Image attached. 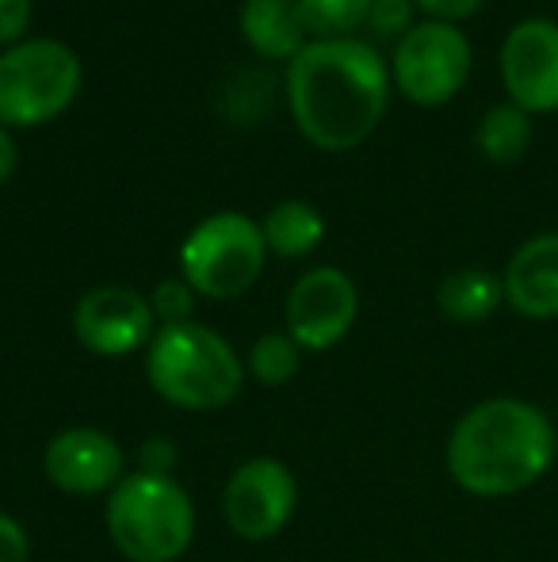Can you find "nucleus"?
I'll return each instance as SVG.
<instances>
[{"label":"nucleus","mask_w":558,"mask_h":562,"mask_svg":"<svg viewBox=\"0 0 558 562\" xmlns=\"http://www.w3.org/2000/svg\"><path fill=\"white\" fill-rule=\"evenodd\" d=\"M287 100L306 142L329 154L356 149L387 112V61L360 38L306 43L287 66Z\"/></svg>","instance_id":"1"},{"label":"nucleus","mask_w":558,"mask_h":562,"mask_svg":"<svg viewBox=\"0 0 558 562\" xmlns=\"http://www.w3.org/2000/svg\"><path fill=\"white\" fill-rule=\"evenodd\" d=\"M551 417L524 398H490L470 406L447 440V471L475 497H509L528 490L555 463Z\"/></svg>","instance_id":"2"},{"label":"nucleus","mask_w":558,"mask_h":562,"mask_svg":"<svg viewBox=\"0 0 558 562\" xmlns=\"http://www.w3.org/2000/svg\"><path fill=\"white\" fill-rule=\"evenodd\" d=\"M149 386L169 406L187 414L230 406L241 394V360L223 334L207 326H164L149 340L146 356Z\"/></svg>","instance_id":"3"},{"label":"nucleus","mask_w":558,"mask_h":562,"mask_svg":"<svg viewBox=\"0 0 558 562\" xmlns=\"http://www.w3.org/2000/svg\"><path fill=\"white\" fill-rule=\"evenodd\" d=\"M107 536L130 562H172L195 536V505L169 474H127L107 494Z\"/></svg>","instance_id":"4"},{"label":"nucleus","mask_w":558,"mask_h":562,"mask_svg":"<svg viewBox=\"0 0 558 562\" xmlns=\"http://www.w3.org/2000/svg\"><path fill=\"white\" fill-rule=\"evenodd\" d=\"M81 89V58L58 38H27L0 54V126H43Z\"/></svg>","instance_id":"5"},{"label":"nucleus","mask_w":558,"mask_h":562,"mask_svg":"<svg viewBox=\"0 0 558 562\" xmlns=\"http://www.w3.org/2000/svg\"><path fill=\"white\" fill-rule=\"evenodd\" d=\"M269 245L253 218L238 211L203 218L180 249V268L195 295L207 299H238L261 280Z\"/></svg>","instance_id":"6"},{"label":"nucleus","mask_w":558,"mask_h":562,"mask_svg":"<svg viewBox=\"0 0 558 562\" xmlns=\"http://www.w3.org/2000/svg\"><path fill=\"white\" fill-rule=\"evenodd\" d=\"M470 43L455 23H413L395 50V85L421 108L447 104L467 85Z\"/></svg>","instance_id":"7"},{"label":"nucleus","mask_w":558,"mask_h":562,"mask_svg":"<svg viewBox=\"0 0 558 562\" xmlns=\"http://www.w3.org/2000/svg\"><path fill=\"white\" fill-rule=\"evenodd\" d=\"M298 505V482L280 459H249L230 474L223 494L226 525L241 536V540H272L291 525Z\"/></svg>","instance_id":"8"},{"label":"nucleus","mask_w":558,"mask_h":562,"mask_svg":"<svg viewBox=\"0 0 558 562\" xmlns=\"http://www.w3.org/2000/svg\"><path fill=\"white\" fill-rule=\"evenodd\" d=\"M360 311V291L341 268H314L287 295V334L306 352H326L349 337Z\"/></svg>","instance_id":"9"},{"label":"nucleus","mask_w":558,"mask_h":562,"mask_svg":"<svg viewBox=\"0 0 558 562\" xmlns=\"http://www.w3.org/2000/svg\"><path fill=\"white\" fill-rule=\"evenodd\" d=\"M501 81L521 112H558V23L521 20L501 43Z\"/></svg>","instance_id":"10"},{"label":"nucleus","mask_w":558,"mask_h":562,"mask_svg":"<svg viewBox=\"0 0 558 562\" xmlns=\"http://www.w3.org/2000/svg\"><path fill=\"white\" fill-rule=\"evenodd\" d=\"M73 334L96 356H130L153 340V306L138 291L104 283L81 295L73 311Z\"/></svg>","instance_id":"11"},{"label":"nucleus","mask_w":558,"mask_h":562,"mask_svg":"<svg viewBox=\"0 0 558 562\" xmlns=\"http://www.w3.org/2000/svg\"><path fill=\"white\" fill-rule=\"evenodd\" d=\"M43 471L50 486L73 497L112 494L127 479L123 474V448L104 429H89V425L58 432L43 451Z\"/></svg>","instance_id":"12"},{"label":"nucleus","mask_w":558,"mask_h":562,"mask_svg":"<svg viewBox=\"0 0 558 562\" xmlns=\"http://www.w3.org/2000/svg\"><path fill=\"white\" fill-rule=\"evenodd\" d=\"M505 299L524 318H558V234H536L509 257Z\"/></svg>","instance_id":"13"},{"label":"nucleus","mask_w":558,"mask_h":562,"mask_svg":"<svg viewBox=\"0 0 558 562\" xmlns=\"http://www.w3.org/2000/svg\"><path fill=\"white\" fill-rule=\"evenodd\" d=\"M238 20L246 43L264 58H295L306 46L298 0H246Z\"/></svg>","instance_id":"14"},{"label":"nucleus","mask_w":558,"mask_h":562,"mask_svg":"<svg viewBox=\"0 0 558 562\" xmlns=\"http://www.w3.org/2000/svg\"><path fill=\"white\" fill-rule=\"evenodd\" d=\"M264 245L276 257H306L321 245L326 237V218L318 215V207L306 200H283L269 211V218L261 223Z\"/></svg>","instance_id":"15"},{"label":"nucleus","mask_w":558,"mask_h":562,"mask_svg":"<svg viewBox=\"0 0 558 562\" xmlns=\"http://www.w3.org/2000/svg\"><path fill=\"white\" fill-rule=\"evenodd\" d=\"M505 299V288H501L498 276L482 272V268H463V272H452L436 291V303L444 311V318L452 322H482L498 311V303Z\"/></svg>","instance_id":"16"},{"label":"nucleus","mask_w":558,"mask_h":562,"mask_svg":"<svg viewBox=\"0 0 558 562\" xmlns=\"http://www.w3.org/2000/svg\"><path fill=\"white\" fill-rule=\"evenodd\" d=\"M475 142L493 165H513V161H521L532 146V119L516 104H498L482 115Z\"/></svg>","instance_id":"17"},{"label":"nucleus","mask_w":558,"mask_h":562,"mask_svg":"<svg viewBox=\"0 0 558 562\" xmlns=\"http://www.w3.org/2000/svg\"><path fill=\"white\" fill-rule=\"evenodd\" d=\"M372 4L375 0H298V15L306 35L321 43V38H349L372 15Z\"/></svg>","instance_id":"18"},{"label":"nucleus","mask_w":558,"mask_h":562,"mask_svg":"<svg viewBox=\"0 0 558 562\" xmlns=\"http://www.w3.org/2000/svg\"><path fill=\"white\" fill-rule=\"evenodd\" d=\"M298 360H303V348L291 340V334H264L249 352V371L264 386H283L295 379Z\"/></svg>","instance_id":"19"},{"label":"nucleus","mask_w":558,"mask_h":562,"mask_svg":"<svg viewBox=\"0 0 558 562\" xmlns=\"http://www.w3.org/2000/svg\"><path fill=\"white\" fill-rule=\"evenodd\" d=\"M149 306H153V318H161L164 326H184L192 322L195 291L187 288V280H161L149 295Z\"/></svg>","instance_id":"20"},{"label":"nucleus","mask_w":558,"mask_h":562,"mask_svg":"<svg viewBox=\"0 0 558 562\" xmlns=\"http://www.w3.org/2000/svg\"><path fill=\"white\" fill-rule=\"evenodd\" d=\"M31 559V540L23 532V525L8 513H0V562H27Z\"/></svg>","instance_id":"21"},{"label":"nucleus","mask_w":558,"mask_h":562,"mask_svg":"<svg viewBox=\"0 0 558 562\" xmlns=\"http://www.w3.org/2000/svg\"><path fill=\"white\" fill-rule=\"evenodd\" d=\"M31 23V0H0V46L12 43L27 31Z\"/></svg>","instance_id":"22"},{"label":"nucleus","mask_w":558,"mask_h":562,"mask_svg":"<svg viewBox=\"0 0 558 562\" xmlns=\"http://www.w3.org/2000/svg\"><path fill=\"white\" fill-rule=\"evenodd\" d=\"M367 20H372L379 31H387V35L410 31V0H375Z\"/></svg>","instance_id":"23"},{"label":"nucleus","mask_w":558,"mask_h":562,"mask_svg":"<svg viewBox=\"0 0 558 562\" xmlns=\"http://www.w3.org/2000/svg\"><path fill=\"white\" fill-rule=\"evenodd\" d=\"M429 15H436V20L444 23H455V20H467V15H475L478 8L486 4V0H418Z\"/></svg>","instance_id":"24"},{"label":"nucleus","mask_w":558,"mask_h":562,"mask_svg":"<svg viewBox=\"0 0 558 562\" xmlns=\"http://www.w3.org/2000/svg\"><path fill=\"white\" fill-rule=\"evenodd\" d=\"M172 459H176V451H172L169 440H149V445L141 448V467H146L149 474H169Z\"/></svg>","instance_id":"25"},{"label":"nucleus","mask_w":558,"mask_h":562,"mask_svg":"<svg viewBox=\"0 0 558 562\" xmlns=\"http://www.w3.org/2000/svg\"><path fill=\"white\" fill-rule=\"evenodd\" d=\"M15 165H20L15 142H12V134H8V126H0V184H8V180H12Z\"/></svg>","instance_id":"26"}]
</instances>
